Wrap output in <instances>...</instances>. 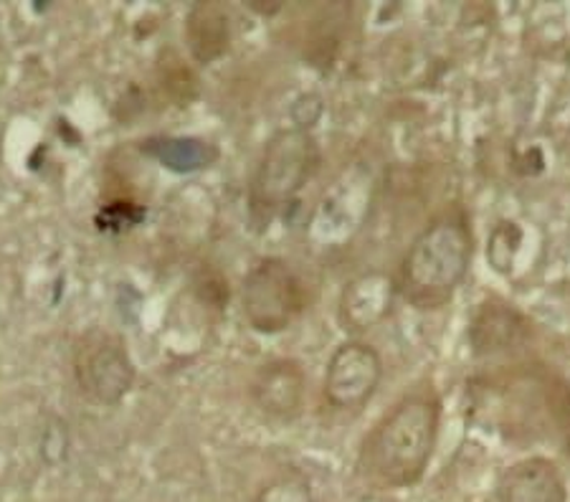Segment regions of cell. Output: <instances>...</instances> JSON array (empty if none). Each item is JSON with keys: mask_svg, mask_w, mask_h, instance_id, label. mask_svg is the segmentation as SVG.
<instances>
[{"mask_svg": "<svg viewBox=\"0 0 570 502\" xmlns=\"http://www.w3.org/2000/svg\"><path fill=\"white\" fill-rule=\"evenodd\" d=\"M355 502H399V500H393V498H389V495H381V492H371V495L357 498Z\"/></svg>", "mask_w": 570, "mask_h": 502, "instance_id": "cell-17", "label": "cell"}, {"mask_svg": "<svg viewBox=\"0 0 570 502\" xmlns=\"http://www.w3.org/2000/svg\"><path fill=\"white\" fill-rule=\"evenodd\" d=\"M309 305L307 282L292 262L264 257L242 282V309L252 331L277 335L292 327Z\"/></svg>", "mask_w": 570, "mask_h": 502, "instance_id": "cell-5", "label": "cell"}, {"mask_svg": "<svg viewBox=\"0 0 570 502\" xmlns=\"http://www.w3.org/2000/svg\"><path fill=\"white\" fill-rule=\"evenodd\" d=\"M186 43L198 63L218 61L232 49V16L220 3H196L186 18Z\"/></svg>", "mask_w": 570, "mask_h": 502, "instance_id": "cell-13", "label": "cell"}, {"mask_svg": "<svg viewBox=\"0 0 570 502\" xmlns=\"http://www.w3.org/2000/svg\"><path fill=\"white\" fill-rule=\"evenodd\" d=\"M254 502H315V495L299 470H282L264 482Z\"/></svg>", "mask_w": 570, "mask_h": 502, "instance_id": "cell-15", "label": "cell"}, {"mask_svg": "<svg viewBox=\"0 0 570 502\" xmlns=\"http://www.w3.org/2000/svg\"><path fill=\"white\" fill-rule=\"evenodd\" d=\"M322 150L317 137L302 127H287L266 140L249 183V218L264 232L297 200L317 176Z\"/></svg>", "mask_w": 570, "mask_h": 502, "instance_id": "cell-4", "label": "cell"}, {"mask_svg": "<svg viewBox=\"0 0 570 502\" xmlns=\"http://www.w3.org/2000/svg\"><path fill=\"white\" fill-rule=\"evenodd\" d=\"M474 228L462 204L439 211L413 236L399 264V295L421 313L452 303L474 262Z\"/></svg>", "mask_w": 570, "mask_h": 502, "instance_id": "cell-3", "label": "cell"}, {"mask_svg": "<svg viewBox=\"0 0 570 502\" xmlns=\"http://www.w3.org/2000/svg\"><path fill=\"white\" fill-rule=\"evenodd\" d=\"M79 394L97 406H117L135 386V363L122 337L91 327L81 333L71 353Z\"/></svg>", "mask_w": 570, "mask_h": 502, "instance_id": "cell-6", "label": "cell"}, {"mask_svg": "<svg viewBox=\"0 0 570 502\" xmlns=\"http://www.w3.org/2000/svg\"><path fill=\"white\" fill-rule=\"evenodd\" d=\"M441 414L444 404L431 383L403 394L363 440L357 467L381 488L419 485L439 444Z\"/></svg>", "mask_w": 570, "mask_h": 502, "instance_id": "cell-2", "label": "cell"}, {"mask_svg": "<svg viewBox=\"0 0 570 502\" xmlns=\"http://www.w3.org/2000/svg\"><path fill=\"white\" fill-rule=\"evenodd\" d=\"M383 381V361L373 345L345 341L333 351L325 368V401L337 411H357L375 396Z\"/></svg>", "mask_w": 570, "mask_h": 502, "instance_id": "cell-7", "label": "cell"}, {"mask_svg": "<svg viewBox=\"0 0 570 502\" xmlns=\"http://www.w3.org/2000/svg\"><path fill=\"white\" fill-rule=\"evenodd\" d=\"M522 244H525V228L514 222V218H500V222L490 228V236H487L484 246L490 269L494 274H502V277L512 274L522 252Z\"/></svg>", "mask_w": 570, "mask_h": 502, "instance_id": "cell-14", "label": "cell"}, {"mask_svg": "<svg viewBox=\"0 0 570 502\" xmlns=\"http://www.w3.org/2000/svg\"><path fill=\"white\" fill-rule=\"evenodd\" d=\"M466 335L474 358H498L525 348L535 335V325L518 305L492 295L474 307Z\"/></svg>", "mask_w": 570, "mask_h": 502, "instance_id": "cell-8", "label": "cell"}, {"mask_svg": "<svg viewBox=\"0 0 570 502\" xmlns=\"http://www.w3.org/2000/svg\"><path fill=\"white\" fill-rule=\"evenodd\" d=\"M498 502H568L566 478L550 456L532 454L502 470L494 485Z\"/></svg>", "mask_w": 570, "mask_h": 502, "instance_id": "cell-12", "label": "cell"}, {"mask_svg": "<svg viewBox=\"0 0 570 502\" xmlns=\"http://www.w3.org/2000/svg\"><path fill=\"white\" fill-rule=\"evenodd\" d=\"M371 186V178L367 173H343L333 188L327 190L325 196L315 208L309 222V236L315 239L320 246L325 249H333V244H343L353 236L357 226L363 224V218L367 214V188Z\"/></svg>", "mask_w": 570, "mask_h": 502, "instance_id": "cell-9", "label": "cell"}, {"mask_svg": "<svg viewBox=\"0 0 570 502\" xmlns=\"http://www.w3.org/2000/svg\"><path fill=\"white\" fill-rule=\"evenodd\" d=\"M249 391L262 414L277 422H294L305 409L307 373L299 361L272 358L254 373Z\"/></svg>", "mask_w": 570, "mask_h": 502, "instance_id": "cell-11", "label": "cell"}, {"mask_svg": "<svg viewBox=\"0 0 570 502\" xmlns=\"http://www.w3.org/2000/svg\"><path fill=\"white\" fill-rule=\"evenodd\" d=\"M399 285L395 277L383 269H367L347 279L337 299V323L345 333L363 335L379 327L393 313Z\"/></svg>", "mask_w": 570, "mask_h": 502, "instance_id": "cell-10", "label": "cell"}, {"mask_svg": "<svg viewBox=\"0 0 570 502\" xmlns=\"http://www.w3.org/2000/svg\"><path fill=\"white\" fill-rule=\"evenodd\" d=\"M474 422L510 442H540L570 436V383L546 365H514L469 383Z\"/></svg>", "mask_w": 570, "mask_h": 502, "instance_id": "cell-1", "label": "cell"}, {"mask_svg": "<svg viewBox=\"0 0 570 502\" xmlns=\"http://www.w3.org/2000/svg\"><path fill=\"white\" fill-rule=\"evenodd\" d=\"M510 168L520 178H535L546 170V152L538 145H530L525 150H512Z\"/></svg>", "mask_w": 570, "mask_h": 502, "instance_id": "cell-16", "label": "cell"}]
</instances>
